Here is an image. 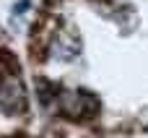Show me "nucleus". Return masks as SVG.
Returning <instances> with one entry per match:
<instances>
[{
    "mask_svg": "<svg viewBox=\"0 0 148 138\" xmlns=\"http://www.w3.org/2000/svg\"><path fill=\"white\" fill-rule=\"evenodd\" d=\"M0 107L10 115L26 110V94H23V86L16 78V73L0 76Z\"/></svg>",
    "mask_w": 148,
    "mask_h": 138,
    "instance_id": "f257e3e1",
    "label": "nucleus"
}]
</instances>
